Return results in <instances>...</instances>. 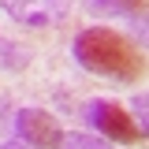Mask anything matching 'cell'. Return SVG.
<instances>
[{
	"label": "cell",
	"mask_w": 149,
	"mask_h": 149,
	"mask_svg": "<svg viewBox=\"0 0 149 149\" xmlns=\"http://www.w3.org/2000/svg\"><path fill=\"white\" fill-rule=\"evenodd\" d=\"M74 60L93 74H104L116 82H134L146 74V60L123 34L108 26H86L74 37Z\"/></svg>",
	"instance_id": "cell-1"
},
{
	"label": "cell",
	"mask_w": 149,
	"mask_h": 149,
	"mask_svg": "<svg viewBox=\"0 0 149 149\" xmlns=\"http://www.w3.org/2000/svg\"><path fill=\"white\" fill-rule=\"evenodd\" d=\"M90 123L97 134H104V142H134L142 138L130 112L119 101H90Z\"/></svg>",
	"instance_id": "cell-2"
},
{
	"label": "cell",
	"mask_w": 149,
	"mask_h": 149,
	"mask_svg": "<svg viewBox=\"0 0 149 149\" xmlns=\"http://www.w3.org/2000/svg\"><path fill=\"white\" fill-rule=\"evenodd\" d=\"M15 130H19V142H26L30 149H60V142H63L60 123L45 108H19Z\"/></svg>",
	"instance_id": "cell-3"
},
{
	"label": "cell",
	"mask_w": 149,
	"mask_h": 149,
	"mask_svg": "<svg viewBox=\"0 0 149 149\" xmlns=\"http://www.w3.org/2000/svg\"><path fill=\"white\" fill-rule=\"evenodd\" d=\"M0 8L22 26H56L71 11V0H0Z\"/></svg>",
	"instance_id": "cell-4"
},
{
	"label": "cell",
	"mask_w": 149,
	"mask_h": 149,
	"mask_svg": "<svg viewBox=\"0 0 149 149\" xmlns=\"http://www.w3.org/2000/svg\"><path fill=\"white\" fill-rule=\"evenodd\" d=\"M97 11H112V15H123L134 26L138 19H146L149 15V0H90Z\"/></svg>",
	"instance_id": "cell-5"
},
{
	"label": "cell",
	"mask_w": 149,
	"mask_h": 149,
	"mask_svg": "<svg viewBox=\"0 0 149 149\" xmlns=\"http://www.w3.org/2000/svg\"><path fill=\"white\" fill-rule=\"evenodd\" d=\"M130 119H134L138 134L149 138V93H138V97L130 101Z\"/></svg>",
	"instance_id": "cell-6"
},
{
	"label": "cell",
	"mask_w": 149,
	"mask_h": 149,
	"mask_svg": "<svg viewBox=\"0 0 149 149\" xmlns=\"http://www.w3.org/2000/svg\"><path fill=\"white\" fill-rule=\"evenodd\" d=\"M60 149H112V142L97 138V134H63Z\"/></svg>",
	"instance_id": "cell-7"
},
{
	"label": "cell",
	"mask_w": 149,
	"mask_h": 149,
	"mask_svg": "<svg viewBox=\"0 0 149 149\" xmlns=\"http://www.w3.org/2000/svg\"><path fill=\"white\" fill-rule=\"evenodd\" d=\"M0 149H30V146H26V142H4Z\"/></svg>",
	"instance_id": "cell-8"
}]
</instances>
